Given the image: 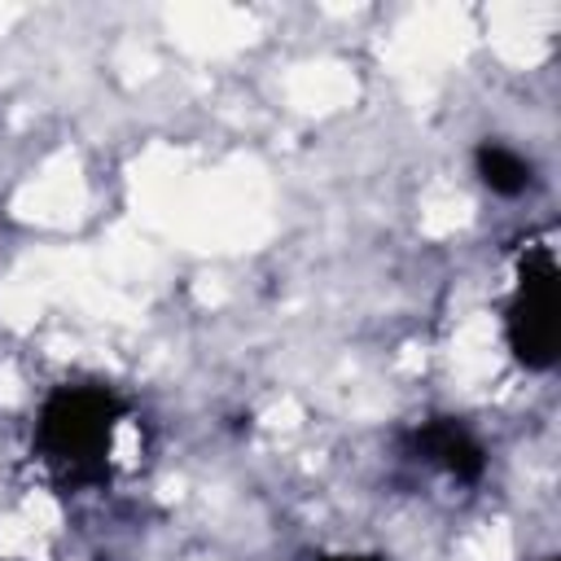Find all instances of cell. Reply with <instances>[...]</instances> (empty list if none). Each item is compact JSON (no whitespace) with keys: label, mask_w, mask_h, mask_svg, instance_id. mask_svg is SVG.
<instances>
[{"label":"cell","mask_w":561,"mask_h":561,"mask_svg":"<svg viewBox=\"0 0 561 561\" xmlns=\"http://www.w3.org/2000/svg\"><path fill=\"white\" fill-rule=\"evenodd\" d=\"M548 561H557V557H548Z\"/></svg>","instance_id":"6"},{"label":"cell","mask_w":561,"mask_h":561,"mask_svg":"<svg viewBox=\"0 0 561 561\" xmlns=\"http://www.w3.org/2000/svg\"><path fill=\"white\" fill-rule=\"evenodd\" d=\"M399 447L408 460L460 482V486H478L486 478V443L460 421V416H425L412 421L408 430H399Z\"/></svg>","instance_id":"3"},{"label":"cell","mask_w":561,"mask_h":561,"mask_svg":"<svg viewBox=\"0 0 561 561\" xmlns=\"http://www.w3.org/2000/svg\"><path fill=\"white\" fill-rule=\"evenodd\" d=\"M127 399L101 381H61L35 412V456L61 491H96L110 478V456Z\"/></svg>","instance_id":"1"},{"label":"cell","mask_w":561,"mask_h":561,"mask_svg":"<svg viewBox=\"0 0 561 561\" xmlns=\"http://www.w3.org/2000/svg\"><path fill=\"white\" fill-rule=\"evenodd\" d=\"M473 175L495 197H522V193L535 188V162L522 149L504 145V140H478V149H473Z\"/></svg>","instance_id":"4"},{"label":"cell","mask_w":561,"mask_h":561,"mask_svg":"<svg viewBox=\"0 0 561 561\" xmlns=\"http://www.w3.org/2000/svg\"><path fill=\"white\" fill-rule=\"evenodd\" d=\"M508 355L526 373L557 368L561 355V267L552 245H526L517 254V285L504 307Z\"/></svg>","instance_id":"2"},{"label":"cell","mask_w":561,"mask_h":561,"mask_svg":"<svg viewBox=\"0 0 561 561\" xmlns=\"http://www.w3.org/2000/svg\"><path fill=\"white\" fill-rule=\"evenodd\" d=\"M311 561H390L386 552H320Z\"/></svg>","instance_id":"5"}]
</instances>
